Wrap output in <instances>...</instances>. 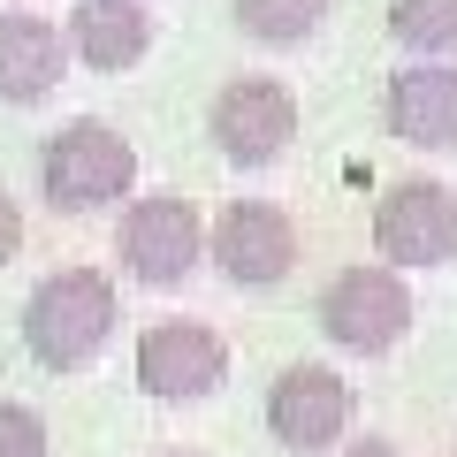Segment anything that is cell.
Wrapping results in <instances>:
<instances>
[{
	"mask_svg": "<svg viewBox=\"0 0 457 457\" xmlns=\"http://www.w3.org/2000/svg\"><path fill=\"white\" fill-rule=\"evenodd\" d=\"M38 191L54 213H99L137 191V145L99 114H77L38 145Z\"/></svg>",
	"mask_w": 457,
	"mask_h": 457,
	"instance_id": "cell-2",
	"label": "cell"
},
{
	"mask_svg": "<svg viewBox=\"0 0 457 457\" xmlns=\"http://www.w3.org/2000/svg\"><path fill=\"white\" fill-rule=\"evenodd\" d=\"M389 38L411 62H450L457 54V0H389Z\"/></svg>",
	"mask_w": 457,
	"mask_h": 457,
	"instance_id": "cell-14",
	"label": "cell"
},
{
	"mask_svg": "<svg viewBox=\"0 0 457 457\" xmlns=\"http://www.w3.org/2000/svg\"><path fill=\"white\" fill-rule=\"evenodd\" d=\"M374 252L389 267H450L457 260V191L435 176H396L374 198Z\"/></svg>",
	"mask_w": 457,
	"mask_h": 457,
	"instance_id": "cell-6",
	"label": "cell"
},
{
	"mask_svg": "<svg viewBox=\"0 0 457 457\" xmlns=\"http://www.w3.org/2000/svg\"><path fill=\"white\" fill-rule=\"evenodd\" d=\"M267 435L290 457H320L351 435V381L336 366H282L267 389Z\"/></svg>",
	"mask_w": 457,
	"mask_h": 457,
	"instance_id": "cell-9",
	"label": "cell"
},
{
	"mask_svg": "<svg viewBox=\"0 0 457 457\" xmlns=\"http://www.w3.org/2000/svg\"><path fill=\"white\" fill-rule=\"evenodd\" d=\"M206 260L237 290H275L297 267V221L282 206H267V198H228L206 221Z\"/></svg>",
	"mask_w": 457,
	"mask_h": 457,
	"instance_id": "cell-7",
	"label": "cell"
},
{
	"mask_svg": "<svg viewBox=\"0 0 457 457\" xmlns=\"http://www.w3.org/2000/svg\"><path fill=\"white\" fill-rule=\"evenodd\" d=\"M228 16H237V31L260 38V46H305L312 31L328 23V0H228Z\"/></svg>",
	"mask_w": 457,
	"mask_h": 457,
	"instance_id": "cell-13",
	"label": "cell"
},
{
	"mask_svg": "<svg viewBox=\"0 0 457 457\" xmlns=\"http://www.w3.org/2000/svg\"><path fill=\"white\" fill-rule=\"evenodd\" d=\"M381 122L411 153H450L457 145V62H404L389 77Z\"/></svg>",
	"mask_w": 457,
	"mask_h": 457,
	"instance_id": "cell-10",
	"label": "cell"
},
{
	"mask_svg": "<svg viewBox=\"0 0 457 457\" xmlns=\"http://www.w3.org/2000/svg\"><path fill=\"white\" fill-rule=\"evenodd\" d=\"M168 457H206V450H168Z\"/></svg>",
	"mask_w": 457,
	"mask_h": 457,
	"instance_id": "cell-18",
	"label": "cell"
},
{
	"mask_svg": "<svg viewBox=\"0 0 457 457\" xmlns=\"http://www.w3.org/2000/svg\"><path fill=\"white\" fill-rule=\"evenodd\" d=\"M336 457H396V442H381V435H366V442H343Z\"/></svg>",
	"mask_w": 457,
	"mask_h": 457,
	"instance_id": "cell-17",
	"label": "cell"
},
{
	"mask_svg": "<svg viewBox=\"0 0 457 457\" xmlns=\"http://www.w3.org/2000/svg\"><path fill=\"white\" fill-rule=\"evenodd\" d=\"M114 260L122 275L145 282V290H176V282L198 275L206 260V221L183 191H145L122 206V228H114Z\"/></svg>",
	"mask_w": 457,
	"mask_h": 457,
	"instance_id": "cell-4",
	"label": "cell"
},
{
	"mask_svg": "<svg viewBox=\"0 0 457 457\" xmlns=\"http://www.w3.org/2000/svg\"><path fill=\"white\" fill-rule=\"evenodd\" d=\"M16 252H23V213H16V198L0 191V267L16 260Z\"/></svg>",
	"mask_w": 457,
	"mask_h": 457,
	"instance_id": "cell-16",
	"label": "cell"
},
{
	"mask_svg": "<svg viewBox=\"0 0 457 457\" xmlns=\"http://www.w3.org/2000/svg\"><path fill=\"white\" fill-rule=\"evenodd\" d=\"M114 320H122L114 282L99 275V267H62V275H46L23 297V351H31L46 374H84V366L114 343Z\"/></svg>",
	"mask_w": 457,
	"mask_h": 457,
	"instance_id": "cell-1",
	"label": "cell"
},
{
	"mask_svg": "<svg viewBox=\"0 0 457 457\" xmlns=\"http://www.w3.org/2000/svg\"><path fill=\"white\" fill-rule=\"evenodd\" d=\"M46 450H54L46 420L31 404H16V396H0V457H46Z\"/></svg>",
	"mask_w": 457,
	"mask_h": 457,
	"instance_id": "cell-15",
	"label": "cell"
},
{
	"mask_svg": "<svg viewBox=\"0 0 457 457\" xmlns=\"http://www.w3.org/2000/svg\"><path fill=\"white\" fill-rule=\"evenodd\" d=\"M206 137L228 168H275L297 137V92L282 77H228L206 107Z\"/></svg>",
	"mask_w": 457,
	"mask_h": 457,
	"instance_id": "cell-5",
	"label": "cell"
},
{
	"mask_svg": "<svg viewBox=\"0 0 457 457\" xmlns=\"http://www.w3.org/2000/svg\"><path fill=\"white\" fill-rule=\"evenodd\" d=\"M69 62H77V54H69V31H62V23L23 16V8L0 16V107H38V99L62 84Z\"/></svg>",
	"mask_w": 457,
	"mask_h": 457,
	"instance_id": "cell-11",
	"label": "cell"
},
{
	"mask_svg": "<svg viewBox=\"0 0 457 457\" xmlns=\"http://www.w3.org/2000/svg\"><path fill=\"white\" fill-rule=\"evenodd\" d=\"M228 381V343L206 320H153L137 336V389L153 404H206Z\"/></svg>",
	"mask_w": 457,
	"mask_h": 457,
	"instance_id": "cell-8",
	"label": "cell"
},
{
	"mask_svg": "<svg viewBox=\"0 0 457 457\" xmlns=\"http://www.w3.org/2000/svg\"><path fill=\"white\" fill-rule=\"evenodd\" d=\"M153 46V8L145 0H77L69 8V54L99 77H122L137 69Z\"/></svg>",
	"mask_w": 457,
	"mask_h": 457,
	"instance_id": "cell-12",
	"label": "cell"
},
{
	"mask_svg": "<svg viewBox=\"0 0 457 457\" xmlns=\"http://www.w3.org/2000/svg\"><path fill=\"white\" fill-rule=\"evenodd\" d=\"M312 320H320V336L336 343V351H351V359L396 351V343L411 336V282H404V267L359 260V267H343V275H328Z\"/></svg>",
	"mask_w": 457,
	"mask_h": 457,
	"instance_id": "cell-3",
	"label": "cell"
}]
</instances>
